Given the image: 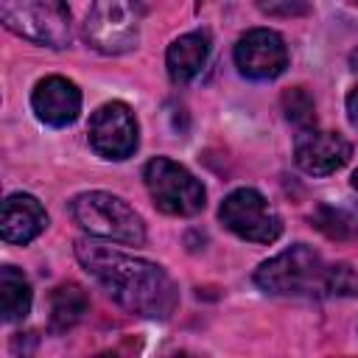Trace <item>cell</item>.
Listing matches in <instances>:
<instances>
[{"mask_svg": "<svg viewBox=\"0 0 358 358\" xmlns=\"http://www.w3.org/2000/svg\"><path fill=\"white\" fill-rule=\"evenodd\" d=\"M143 0H92L87 14V42L103 56H120L140 39Z\"/></svg>", "mask_w": 358, "mask_h": 358, "instance_id": "cell-5", "label": "cell"}, {"mask_svg": "<svg viewBox=\"0 0 358 358\" xmlns=\"http://www.w3.org/2000/svg\"><path fill=\"white\" fill-rule=\"evenodd\" d=\"M352 187H355V190H358V171H355V173H352Z\"/></svg>", "mask_w": 358, "mask_h": 358, "instance_id": "cell-20", "label": "cell"}, {"mask_svg": "<svg viewBox=\"0 0 358 358\" xmlns=\"http://www.w3.org/2000/svg\"><path fill=\"white\" fill-rule=\"evenodd\" d=\"M90 145L103 159H126L137 148V120L123 101L98 106L90 117Z\"/></svg>", "mask_w": 358, "mask_h": 358, "instance_id": "cell-8", "label": "cell"}, {"mask_svg": "<svg viewBox=\"0 0 358 358\" xmlns=\"http://www.w3.org/2000/svg\"><path fill=\"white\" fill-rule=\"evenodd\" d=\"M76 257L123 310L143 319H168L176 310L179 291L162 266L90 241H76Z\"/></svg>", "mask_w": 358, "mask_h": 358, "instance_id": "cell-1", "label": "cell"}, {"mask_svg": "<svg viewBox=\"0 0 358 358\" xmlns=\"http://www.w3.org/2000/svg\"><path fill=\"white\" fill-rule=\"evenodd\" d=\"M70 215L73 221L103 241H117V243H129V246H140L145 241V224L143 218L120 199L103 190H90V193H78L70 201Z\"/></svg>", "mask_w": 358, "mask_h": 358, "instance_id": "cell-3", "label": "cell"}, {"mask_svg": "<svg viewBox=\"0 0 358 358\" xmlns=\"http://www.w3.org/2000/svg\"><path fill=\"white\" fill-rule=\"evenodd\" d=\"M48 227L45 207L31 193H11L3 201V241L8 243H28Z\"/></svg>", "mask_w": 358, "mask_h": 358, "instance_id": "cell-12", "label": "cell"}, {"mask_svg": "<svg viewBox=\"0 0 358 358\" xmlns=\"http://www.w3.org/2000/svg\"><path fill=\"white\" fill-rule=\"evenodd\" d=\"M31 106L48 126H70L81 112V92L64 76H48L34 87Z\"/></svg>", "mask_w": 358, "mask_h": 358, "instance_id": "cell-11", "label": "cell"}, {"mask_svg": "<svg viewBox=\"0 0 358 358\" xmlns=\"http://www.w3.org/2000/svg\"><path fill=\"white\" fill-rule=\"evenodd\" d=\"M282 112L299 129H313L316 126V103H313V98L305 87H291V90L282 92Z\"/></svg>", "mask_w": 358, "mask_h": 358, "instance_id": "cell-16", "label": "cell"}, {"mask_svg": "<svg viewBox=\"0 0 358 358\" xmlns=\"http://www.w3.org/2000/svg\"><path fill=\"white\" fill-rule=\"evenodd\" d=\"M352 148L338 131H319V129H302V134L294 143V159L296 165L310 176H327L347 165Z\"/></svg>", "mask_w": 358, "mask_h": 358, "instance_id": "cell-10", "label": "cell"}, {"mask_svg": "<svg viewBox=\"0 0 358 358\" xmlns=\"http://www.w3.org/2000/svg\"><path fill=\"white\" fill-rule=\"evenodd\" d=\"M207 56H210V36L207 34L193 31V34L173 39L168 48V56H165L171 81L187 84L190 78H196L201 73V67L207 64Z\"/></svg>", "mask_w": 358, "mask_h": 358, "instance_id": "cell-13", "label": "cell"}, {"mask_svg": "<svg viewBox=\"0 0 358 358\" xmlns=\"http://www.w3.org/2000/svg\"><path fill=\"white\" fill-rule=\"evenodd\" d=\"M313 221L330 238H347V232H350V218L341 210H333V207H319Z\"/></svg>", "mask_w": 358, "mask_h": 358, "instance_id": "cell-17", "label": "cell"}, {"mask_svg": "<svg viewBox=\"0 0 358 358\" xmlns=\"http://www.w3.org/2000/svg\"><path fill=\"white\" fill-rule=\"evenodd\" d=\"M352 70H358V53H352Z\"/></svg>", "mask_w": 358, "mask_h": 358, "instance_id": "cell-21", "label": "cell"}, {"mask_svg": "<svg viewBox=\"0 0 358 358\" xmlns=\"http://www.w3.org/2000/svg\"><path fill=\"white\" fill-rule=\"evenodd\" d=\"M87 310H90V296L81 285H76V282L59 285L50 296V330L53 333L73 330L84 319Z\"/></svg>", "mask_w": 358, "mask_h": 358, "instance_id": "cell-14", "label": "cell"}, {"mask_svg": "<svg viewBox=\"0 0 358 358\" xmlns=\"http://www.w3.org/2000/svg\"><path fill=\"white\" fill-rule=\"evenodd\" d=\"M347 117H350V123L358 129V87H352L350 95H347Z\"/></svg>", "mask_w": 358, "mask_h": 358, "instance_id": "cell-19", "label": "cell"}, {"mask_svg": "<svg viewBox=\"0 0 358 358\" xmlns=\"http://www.w3.org/2000/svg\"><path fill=\"white\" fill-rule=\"evenodd\" d=\"M235 64L246 78L271 81L288 67V48L277 31L252 28L235 45Z\"/></svg>", "mask_w": 358, "mask_h": 358, "instance_id": "cell-9", "label": "cell"}, {"mask_svg": "<svg viewBox=\"0 0 358 358\" xmlns=\"http://www.w3.org/2000/svg\"><path fill=\"white\" fill-rule=\"evenodd\" d=\"M218 218L229 232L252 243H274L282 235V218L255 187L232 190L221 201Z\"/></svg>", "mask_w": 358, "mask_h": 358, "instance_id": "cell-7", "label": "cell"}, {"mask_svg": "<svg viewBox=\"0 0 358 358\" xmlns=\"http://www.w3.org/2000/svg\"><path fill=\"white\" fill-rule=\"evenodd\" d=\"M145 187L154 204L168 215H196L204 210V187L201 182L168 157H154L143 171Z\"/></svg>", "mask_w": 358, "mask_h": 358, "instance_id": "cell-6", "label": "cell"}, {"mask_svg": "<svg viewBox=\"0 0 358 358\" xmlns=\"http://www.w3.org/2000/svg\"><path fill=\"white\" fill-rule=\"evenodd\" d=\"M255 282L277 296H336V263H324L319 252L296 243L260 263Z\"/></svg>", "mask_w": 358, "mask_h": 358, "instance_id": "cell-2", "label": "cell"}, {"mask_svg": "<svg viewBox=\"0 0 358 358\" xmlns=\"http://www.w3.org/2000/svg\"><path fill=\"white\" fill-rule=\"evenodd\" d=\"M31 310V285L20 268L3 266L0 268V313L3 322H20Z\"/></svg>", "mask_w": 358, "mask_h": 358, "instance_id": "cell-15", "label": "cell"}, {"mask_svg": "<svg viewBox=\"0 0 358 358\" xmlns=\"http://www.w3.org/2000/svg\"><path fill=\"white\" fill-rule=\"evenodd\" d=\"M266 17H305L310 11L308 0H255Z\"/></svg>", "mask_w": 358, "mask_h": 358, "instance_id": "cell-18", "label": "cell"}, {"mask_svg": "<svg viewBox=\"0 0 358 358\" xmlns=\"http://www.w3.org/2000/svg\"><path fill=\"white\" fill-rule=\"evenodd\" d=\"M0 17L8 31L48 48L73 42V20L64 0H0Z\"/></svg>", "mask_w": 358, "mask_h": 358, "instance_id": "cell-4", "label": "cell"}]
</instances>
